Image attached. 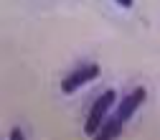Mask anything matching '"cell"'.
<instances>
[{
	"mask_svg": "<svg viewBox=\"0 0 160 140\" xmlns=\"http://www.w3.org/2000/svg\"><path fill=\"white\" fill-rule=\"evenodd\" d=\"M122 125H125V120H119V117H114V120H107V122H102V127H99L97 137H99V140L117 137L119 132H122Z\"/></svg>",
	"mask_w": 160,
	"mask_h": 140,
	"instance_id": "277c9868",
	"label": "cell"
},
{
	"mask_svg": "<svg viewBox=\"0 0 160 140\" xmlns=\"http://www.w3.org/2000/svg\"><path fill=\"white\" fill-rule=\"evenodd\" d=\"M114 3H119L122 8H132V0H114Z\"/></svg>",
	"mask_w": 160,
	"mask_h": 140,
	"instance_id": "8992f818",
	"label": "cell"
},
{
	"mask_svg": "<svg viewBox=\"0 0 160 140\" xmlns=\"http://www.w3.org/2000/svg\"><path fill=\"white\" fill-rule=\"evenodd\" d=\"M142 102H145V87H137L135 92H130V94L122 99V102L117 105V117L127 122V120L135 115V110H137L140 105H142Z\"/></svg>",
	"mask_w": 160,
	"mask_h": 140,
	"instance_id": "3957f363",
	"label": "cell"
},
{
	"mask_svg": "<svg viewBox=\"0 0 160 140\" xmlns=\"http://www.w3.org/2000/svg\"><path fill=\"white\" fill-rule=\"evenodd\" d=\"M99 74H102L99 64H84V66H79L76 71H71V74L64 79V82H61V92H64V94H71L74 89H79V87H84V84L94 82Z\"/></svg>",
	"mask_w": 160,
	"mask_h": 140,
	"instance_id": "7a4b0ae2",
	"label": "cell"
},
{
	"mask_svg": "<svg viewBox=\"0 0 160 140\" xmlns=\"http://www.w3.org/2000/svg\"><path fill=\"white\" fill-rule=\"evenodd\" d=\"M114 102H117V94H114V89H107L104 94H99V97H97L94 107L89 110L87 125H84V132H87V135H97V132H99V127H102L104 117H107V112H109V107H112Z\"/></svg>",
	"mask_w": 160,
	"mask_h": 140,
	"instance_id": "6da1fadb",
	"label": "cell"
},
{
	"mask_svg": "<svg viewBox=\"0 0 160 140\" xmlns=\"http://www.w3.org/2000/svg\"><path fill=\"white\" fill-rule=\"evenodd\" d=\"M21 137H23L21 130H13V132H10V140H21Z\"/></svg>",
	"mask_w": 160,
	"mask_h": 140,
	"instance_id": "5b68a950",
	"label": "cell"
}]
</instances>
